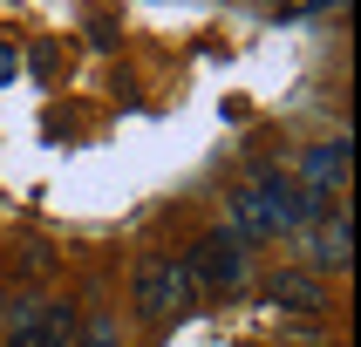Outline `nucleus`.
<instances>
[{
    "mask_svg": "<svg viewBox=\"0 0 361 347\" xmlns=\"http://www.w3.org/2000/svg\"><path fill=\"white\" fill-rule=\"evenodd\" d=\"M130 306H137V320H143V327H171V320H184V313L198 306L184 259H171V252H150V259H137V272H130Z\"/></svg>",
    "mask_w": 361,
    "mask_h": 347,
    "instance_id": "obj_1",
    "label": "nucleus"
},
{
    "mask_svg": "<svg viewBox=\"0 0 361 347\" xmlns=\"http://www.w3.org/2000/svg\"><path fill=\"white\" fill-rule=\"evenodd\" d=\"M184 272H191V293L198 300H239L252 265H245V245L232 232H204L191 252H184Z\"/></svg>",
    "mask_w": 361,
    "mask_h": 347,
    "instance_id": "obj_2",
    "label": "nucleus"
},
{
    "mask_svg": "<svg viewBox=\"0 0 361 347\" xmlns=\"http://www.w3.org/2000/svg\"><path fill=\"white\" fill-rule=\"evenodd\" d=\"M259 300L266 306H286V313H321V272H307V265H280V272H266L259 279Z\"/></svg>",
    "mask_w": 361,
    "mask_h": 347,
    "instance_id": "obj_3",
    "label": "nucleus"
},
{
    "mask_svg": "<svg viewBox=\"0 0 361 347\" xmlns=\"http://www.w3.org/2000/svg\"><path fill=\"white\" fill-rule=\"evenodd\" d=\"M321 232L307 239V272H348L355 265V232H348V211L334 204L327 218H314Z\"/></svg>",
    "mask_w": 361,
    "mask_h": 347,
    "instance_id": "obj_4",
    "label": "nucleus"
},
{
    "mask_svg": "<svg viewBox=\"0 0 361 347\" xmlns=\"http://www.w3.org/2000/svg\"><path fill=\"white\" fill-rule=\"evenodd\" d=\"M225 232H232L239 245H273L280 239V232H273V211L259 204L252 184H232V191H225Z\"/></svg>",
    "mask_w": 361,
    "mask_h": 347,
    "instance_id": "obj_5",
    "label": "nucleus"
},
{
    "mask_svg": "<svg viewBox=\"0 0 361 347\" xmlns=\"http://www.w3.org/2000/svg\"><path fill=\"white\" fill-rule=\"evenodd\" d=\"M300 184L314 191V198H334L348 184V137H327V143H314L300 157Z\"/></svg>",
    "mask_w": 361,
    "mask_h": 347,
    "instance_id": "obj_6",
    "label": "nucleus"
},
{
    "mask_svg": "<svg viewBox=\"0 0 361 347\" xmlns=\"http://www.w3.org/2000/svg\"><path fill=\"white\" fill-rule=\"evenodd\" d=\"M75 327H82V306L48 300L41 306V327H35V347H75Z\"/></svg>",
    "mask_w": 361,
    "mask_h": 347,
    "instance_id": "obj_7",
    "label": "nucleus"
},
{
    "mask_svg": "<svg viewBox=\"0 0 361 347\" xmlns=\"http://www.w3.org/2000/svg\"><path fill=\"white\" fill-rule=\"evenodd\" d=\"M41 293H27V300H7V313H0V327H7V347H35V327H41Z\"/></svg>",
    "mask_w": 361,
    "mask_h": 347,
    "instance_id": "obj_8",
    "label": "nucleus"
},
{
    "mask_svg": "<svg viewBox=\"0 0 361 347\" xmlns=\"http://www.w3.org/2000/svg\"><path fill=\"white\" fill-rule=\"evenodd\" d=\"M75 347H123V327H116V313H89V320L75 327Z\"/></svg>",
    "mask_w": 361,
    "mask_h": 347,
    "instance_id": "obj_9",
    "label": "nucleus"
},
{
    "mask_svg": "<svg viewBox=\"0 0 361 347\" xmlns=\"http://www.w3.org/2000/svg\"><path fill=\"white\" fill-rule=\"evenodd\" d=\"M14 75V48H0V82Z\"/></svg>",
    "mask_w": 361,
    "mask_h": 347,
    "instance_id": "obj_10",
    "label": "nucleus"
},
{
    "mask_svg": "<svg viewBox=\"0 0 361 347\" xmlns=\"http://www.w3.org/2000/svg\"><path fill=\"white\" fill-rule=\"evenodd\" d=\"M300 7H341V0H300Z\"/></svg>",
    "mask_w": 361,
    "mask_h": 347,
    "instance_id": "obj_11",
    "label": "nucleus"
},
{
    "mask_svg": "<svg viewBox=\"0 0 361 347\" xmlns=\"http://www.w3.org/2000/svg\"><path fill=\"white\" fill-rule=\"evenodd\" d=\"M0 313H7V300H0Z\"/></svg>",
    "mask_w": 361,
    "mask_h": 347,
    "instance_id": "obj_12",
    "label": "nucleus"
}]
</instances>
